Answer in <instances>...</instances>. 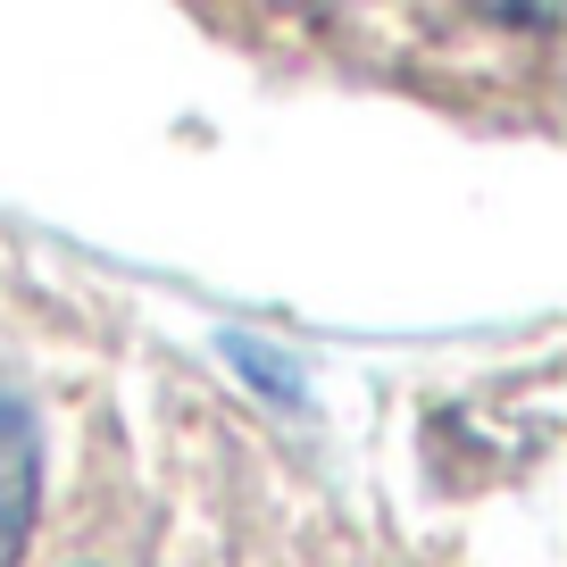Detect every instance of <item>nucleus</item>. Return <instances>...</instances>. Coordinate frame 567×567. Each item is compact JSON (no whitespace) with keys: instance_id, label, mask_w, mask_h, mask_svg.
<instances>
[{"instance_id":"1","label":"nucleus","mask_w":567,"mask_h":567,"mask_svg":"<svg viewBox=\"0 0 567 567\" xmlns=\"http://www.w3.org/2000/svg\"><path fill=\"white\" fill-rule=\"evenodd\" d=\"M34 501H42V434H34V401L0 375V567H18L25 534H34Z\"/></svg>"},{"instance_id":"2","label":"nucleus","mask_w":567,"mask_h":567,"mask_svg":"<svg viewBox=\"0 0 567 567\" xmlns=\"http://www.w3.org/2000/svg\"><path fill=\"white\" fill-rule=\"evenodd\" d=\"M226 359H234V368H243V375H250V384H259V392H276V401H301V375L284 368V359L267 351V342L234 334V342H226Z\"/></svg>"},{"instance_id":"3","label":"nucleus","mask_w":567,"mask_h":567,"mask_svg":"<svg viewBox=\"0 0 567 567\" xmlns=\"http://www.w3.org/2000/svg\"><path fill=\"white\" fill-rule=\"evenodd\" d=\"M476 18H493V25H526V34H550L559 25V0H467Z\"/></svg>"}]
</instances>
